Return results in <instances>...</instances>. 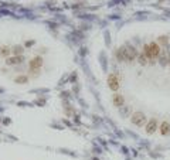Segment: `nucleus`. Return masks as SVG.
<instances>
[{"label":"nucleus","instance_id":"obj_1","mask_svg":"<svg viewBox=\"0 0 170 160\" xmlns=\"http://www.w3.org/2000/svg\"><path fill=\"white\" fill-rule=\"evenodd\" d=\"M108 85L122 119L150 136L170 135V37L124 41L111 57Z\"/></svg>","mask_w":170,"mask_h":160}]
</instances>
